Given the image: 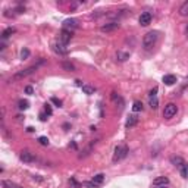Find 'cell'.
Returning a JSON list of instances; mask_svg holds the SVG:
<instances>
[{"label": "cell", "instance_id": "cell-9", "mask_svg": "<svg viewBox=\"0 0 188 188\" xmlns=\"http://www.w3.org/2000/svg\"><path fill=\"white\" fill-rule=\"evenodd\" d=\"M153 185L154 187H165V185H169V178L168 177H157L153 181Z\"/></svg>", "mask_w": 188, "mask_h": 188}, {"label": "cell", "instance_id": "cell-32", "mask_svg": "<svg viewBox=\"0 0 188 188\" xmlns=\"http://www.w3.org/2000/svg\"><path fill=\"white\" fill-rule=\"evenodd\" d=\"M153 188H168V185H165V187H154V185H153Z\"/></svg>", "mask_w": 188, "mask_h": 188}, {"label": "cell", "instance_id": "cell-29", "mask_svg": "<svg viewBox=\"0 0 188 188\" xmlns=\"http://www.w3.org/2000/svg\"><path fill=\"white\" fill-rule=\"evenodd\" d=\"M51 101H53V103H55L56 106H59V107L62 106V101H60L59 99H56V97H53V99H51Z\"/></svg>", "mask_w": 188, "mask_h": 188}, {"label": "cell", "instance_id": "cell-18", "mask_svg": "<svg viewBox=\"0 0 188 188\" xmlns=\"http://www.w3.org/2000/svg\"><path fill=\"white\" fill-rule=\"evenodd\" d=\"M13 33H15V28H6L5 31L2 33V37H3V38H7V37H11Z\"/></svg>", "mask_w": 188, "mask_h": 188}, {"label": "cell", "instance_id": "cell-24", "mask_svg": "<svg viewBox=\"0 0 188 188\" xmlns=\"http://www.w3.org/2000/svg\"><path fill=\"white\" fill-rule=\"evenodd\" d=\"M2 185H3L5 188H18L15 184H13V182H9V181H3V182H2Z\"/></svg>", "mask_w": 188, "mask_h": 188}, {"label": "cell", "instance_id": "cell-6", "mask_svg": "<svg viewBox=\"0 0 188 188\" xmlns=\"http://www.w3.org/2000/svg\"><path fill=\"white\" fill-rule=\"evenodd\" d=\"M72 38V33H69V31H66V29H62V33L59 34V43H62V44L66 46L69 41H71Z\"/></svg>", "mask_w": 188, "mask_h": 188}, {"label": "cell", "instance_id": "cell-17", "mask_svg": "<svg viewBox=\"0 0 188 188\" xmlns=\"http://www.w3.org/2000/svg\"><path fill=\"white\" fill-rule=\"evenodd\" d=\"M179 13H181L182 16H188V2H185V3L179 7Z\"/></svg>", "mask_w": 188, "mask_h": 188}, {"label": "cell", "instance_id": "cell-21", "mask_svg": "<svg viewBox=\"0 0 188 188\" xmlns=\"http://www.w3.org/2000/svg\"><path fill=\"white\" fill-rule=\"evenodd\" d=\"M132 110L134 112H141V110H143V103H141V101H138V100H137V101H134Z\"/></svg>", "mask_w": 188, "mask_h": 188}, {"label": "cell", "instance_id": "cell-26", "mask_svg": "<svg viewBox=\"0 0 188 188\" xmlns=\"http://www.w3.org/2000/svg\"><path fill=\"white\" fill-rule=\"evenodd\" d=\"M62 66L65 68V69H68V71H74L75 68H74V65H71V63H68V62H63V65Z\"/></svg>", "mask_w": 188, "mask_h": 188}, {"label": "cell", "instance_id": "cell-3", "mask_svg": "<svg viewBox=\"0 0 188 188\" xmlns=\"http://www.w3.org/2000/svg\"><path fill=\"white\" fill-rule=\"evenodd\" d=\"M177 112H178V107L175 103H168V105L165 106V110H163V118L171 119V118H173L177 115Z\"/></svg>", "mask_w": 188, "mask_h": 188}, {"label": "cell", "instance_id": "cell-10", "mask_svg": "<svg viewBox=\"0 0 188 188\" xmlns=\"http://www.w3.org/2000/svg\"><path fill=\"white\" fill-rule=\"evenodd\" d=\"M19 157H21V160L25 162V163H31V162L35 160V157L33 156V153H29V151H27V150H25V151H22Z\"/></svg>", "mask_w": 188, "mask_h": 188}, {"label": "cell", "instance_id": "cell-15", "mask_svg": "<svg viewBox=\"0 0 188 188\" xmlns=\"http://www.w3.org/2000/svg\"><path fill=\"white\" fill-rule=\"evenodd\" d=\"M179 173H181V177L182 178L187 179L188 178V163H184V165L179 168Z\"/></svg>", "mask_w": 188, "mask_h": 188}, {"label": "cell", "instance_id": "cell-27", "mask_svg": "<svg viewBox=\"0 0 188 188\" xmlns=\"http://www.w3.org/2000/svg\"><path fill=\"white\" fill-rule=\"evenodd\" d=\"M28 56H29V50L24 49L22 51H21V57H22V59H28Z\"/></svg>", "mask_w": 188, "mask_h": 188}, {"label": "cell", "instance_id": "cell-23", "mask_svg": "<svg viewBox=\"0 0 188 188\" xmlns=\"http://www.w3.org/2000/svg\"><path fill=\"white\" fill-rule=\"evenodd\" d=\"M19 109L21 110H24V109H28V106H29V103H28V100H19Z\"/></svg>", "mask_w": 188, "mask_h": 188}, {"label": "cell", "instance_id": "cell-1", "mask_svg": "<svg viewBox=\"0 0 188 188\" xmlns=\"http://www.w3.org/2000/svg\"><path fill=\"white\" fill-rule=\"evenodd\" d=\"M157 40H159V31H150L144 35L143 38V46L145 50L151 49V47H154V44L157 43Z\"/></svg>", "mask_w": 188, "mask_h": 188}, {"label": "cell", "instance_id": "cell-16", "mask_svg": "<svg viewBox=\"0 0 188 188\" xmlns=\"http://www.w3.org/2000/svg\"><path fill=\"white\" fill-rule=\"evenodd\" d=\"M150 107L151 109H157V106H159V100H157V97L156 96H150Z\"/></svg>", "mask_w": 188, "mask_h": 188}, {"label": "cell", "instance_id": "cell-30", "mask_svg": "<svg viewBox=\"0 0 188 188\" xmlns=\"http://www.w3.org/2000/svg\"><path fill=\"white\" fill-rule=\"evenodd\" d=\"M47 116H49L47 113H41V115H40V119H41V121L44 122V121H47Z\"/></svg>", "mask_w": 188, "mask_h": 188}, {"label": "cell", "instance_id": "cell-13", "mask_svg": "<svg viewBox=\"0 0 188 188\" xmlns=\"http://www.w3.org/2000/svg\"><path fill=\"white\" fill-rule=\"evenodd\" d=\"M163 83L166 85H173V84L177 83V77L175 75H165L163 77Z\"/></svg>", "mask_w": 188, "mask_h": 188}, {"label": "cell", "instance_id": "cell-19", "mask_svg": "<svg viewBox=\"0 0 188 188\" xmlns=\"http://www.w3.org/2000/svg\"><path fill=\"white\" fill-rule=\"evenodd\" d=\"M137 121H138V119H137V116H129L128 118V121H127V127L128 128H131V127H134V125H135V123H137Z\"/></svg>", "mask_w": 188, "mask_h": 188}, {"label": "cell", "instance_id": "cell-33", "mask_svg": "<svg viewBox=\"0 0 188 188\" xmlns=\"http://www.w3.org/2000/svg\"><path fill=\"white\" fill-rule=\"evenodd\" d=\"M187 33H188V27H187Z\"/></svg>", "mask_w": 188, "mask_h": 188}, {"label": "cell", "instance_id": "cell-4", "mask_svg": "<svg viewBox=\"0 0 188 188\" xmlns=\"http://www.w3.org/2000/svg\"><path fill=\"white\" fill-rule=\"evenodd\" d=\"M37 68H38V65H33V66H29V68H27V69H24V71H21V72H18V74H15L13 75V78L12 79H21V78H25V77H28V75H31L34 71H37Z\"/></svg>", "mask_w": 188, "mask_h": 188}, {"label": "cell", "instance_id": "cell-7", "mask_svg": "<svg viewBox=\"0 0 188 188\" xmlns=\"http://www.w3.org/2000/svg\"><path fill=\"white\" fill-rule=\"evenodd\" d=\"M77 27H78L77 19H66V21L63 22V29H66V31H69V33H72Z\"/></svg>", "mask_w": 188, "mask_h": 188}, {"label": "cell", "instance_id": "cell-12", "mask_svg": "<svg viewBox=\"0 0 188 188\" xmlns=\"http://www.w3.org/2000/svg\"><path fill=\"white\" fill-rule=\"evenodd\" d=\"M55 51H57L59 55H66L68 53V49L65 44H62V43H56L55 44Z\"/></svg>", "mask_w": 188, "mask_h": 188}, {"label": "cell", "instance_id": "cell-14", "mask_svg": "<svg viewBox=\"0 0 188 188\" xmlns=\"http://www.w3.org/2000/svg\"><path fill=\"white\" fill-rule=\"evenodd\" d=\"M171 162H172V165L178 166V168H181V166L185 163V162L182 160V157H179V156H172V157H171Z\"/></svg>", "mask_w": 188, "mask_h": 188}, {"label": "cell", "instance_id": "cell-22", "mask_svg": "<svg viewBox=\"0 0 188 188\" xmlns=\"http://www.w3.org/2000/svg\"><path fill=\"white\" fill-rule=\"evenodd\" d=\"M118 60H121V62H123V60H127L128 57H129V55L128 53H123V51H118Z\"/></svg>", "mask_w": 188, "mask_h": 188}, {"label": "cell", "instance_id": "cell-2", "mask_svg": "<svg viewBox=\"0 0 188 188\" xmlns=\"http://www.w3.org/2000/svg\"><path fill=\"white\" fill-rule=\"evenodd\" d=\"M128 154V147L127 145H118L113 153V162H119L122 159H125Z\"/></svg>", "mask_w": 188, "mask_h": 188}, {"label": "cell", "instance_id": "cell-28", "mask_svg": "<svg viewBox=\"0 0 188 188\" xmlns=\"http://www.w3.org/2000/svg\"><path fill=\"white\" fill-rule=\"evenodd\" d=\"M44 112L47 113V115H49V116L51 115V107H50V105H46V106H44Z\"/></svg>", "mask_w": 188, "mask_h": 188}, {"label": "cell", "instance_id": "cell-5", "mask_svg": "<svg viewBox=\"0 0 188 188\" xmlns=\"http://www.w3.org/2000/svg\"><path fill=\"white\" fill-rule=\"evenodd\" d=\"M103 182H105V175H103V173H99V175H96V177L87 184V187L88 188H100Z\"/></svg>", "mask_w": 188, "mask_h": 188}, {"label": "cell", "instance_id": "cell-25", "mask_svg": "<svg viewBox=\"0 0 188 188\" xmlns=\"http://www.w3.org/2000/svg\"><path fill=\"white\" fill-rule=\"evenodd\" d=\"M38 143L41 144V145H49V138H47V137H40Z\"/></svg>", "mask_w": 188, "mask_h": 188}, {"label": "cell", "instance_id": "cell-31", "mask_svg": "<svg viewBox=\"0 0 188 188\" xmlns=\"http://www.w3.org/2000/svg\"><path fill=\"white\" fill-rule=\"evenodd\" d=\"M33 91H34L33 87H27V88H25V93L27 94H33Z\"/></svg>", "mask_w": 188, "mask_h": 188}, {"label": "cell", "instance_id": "cell-8", "mask_svg": "<svg viewBox=\"0 0 188 188\" xmlns=\"http://www.w3.org/2000/svg\"><path fill=\"white\" fill-rule=\"evenodd\" d=\"M140 25H143V27H147L150 22H151V13L150 12H144L141 13V16H140Z\"/></svg>", "mask_w": 188, "mask_h": 188}, {"label": "cell", "instance_id": "cell-20", "mask_svg": "<svg viewBox=\"0 0 188 188\" xmlns=\"http://www.w3.org/2000/svg\"><path fill=\"white\" fill-rule=\"evenodd\" d=\"M81 88H83V91L85 94H94V87H91V85H81Z\"/></svg>", "mask_w": 188, "mask_h": 188}, {"label": "cell", "instance_id": "cell-11", "mask_svg": "<svg viewBox=\"0 0 188 188\" xmlns=\"http://www.w3.org/2000/svg\"><path fill=\"white\" fill-rule=\"evenodd\" d=\"M118 28H119V24L118 22H109V24H106V25H103L100 29H101L103 33H109V31H115Z\"/></svg>", "mask_w": 188, "mask_h": 188}]
</instances>
